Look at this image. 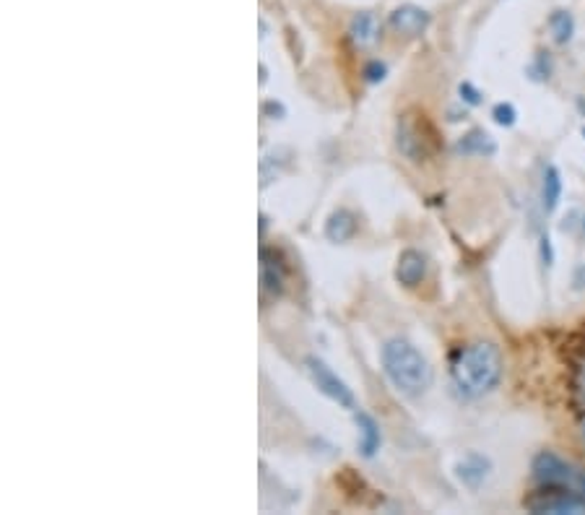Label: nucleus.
Returning a JSON list of instances; mask_svg holds the SVG:
<instances>
[{
  "instance_id": "nucleus-1",
  "label": "nucleus",
  "mask_w": 585,
  "mask_h": 515,
  "mask_svg": "<svg viewBox=\"0 0 585 515\" xmlns=\"http://www.w3.org/2000/svg\"><path fill=\"white\" fill-rule=\"evenodd\" d=\"M505 372L502 352L492 341H471L455 352L451 362V381L463 399H484L492 393Z\"/></svg>"
},
{
  "instance_id": "nucleus-2",
  "label": "nucleus",
  "mask_w": 585,
  "mask_h": 515,
  "mask_svg": "<svg viewBox=\"0 0 585 515\" xmlns=\"http://www.w3.org/2000/svg\"><path fill=\"white\" fill-rule=\"evenodd\" d=\"M380 367L390 385L408 399H419L427 393L434 381L429 359L408 338H388L380 349Z\"/></svg>"
},
{
  "instance_id": "nucleus-3",
  "label": "nucleus",
  "mask_w": 585,
  "mask_h": 515,
  "mask_svg": "<svg viewBox=\"0 0 585 515\" xmlns=\"http://www.w3.org/2000/svg\"><path fill=\"white\" fill-rule=\"evenodd\" d=\"M531 474H534L539 487H564V490L580 494L585 500V469L564 461L552 450H541L534 458Z\"/></svg>"
},
{
  "instance_id": "nucleus-4",
  "label": "nucleus",
  "mask_w": 585,
  "mask_h": 515,
  "mask_svg": "<svg viewBox=\"0 0 585 515\" xmlns=\"http://www.w3.org/2000/svg\"><path fill=\"white\" fill-rule=\"evenodd\" d=\"M305 370H307V378L313 381V385L317 388V393H323L328 401H334L338 409H357V396L354 391L349 388V382L343 381L338 372H334L325 362L320 357H305Z\"/></svg>"
},
{
  "instance_id": "nucleus-5",
  "label": "nucleus",
  "mask_w": 585,
  "mask_h": 515,
  "mask_svg": "<svg viewBox=\"0 0 585 515\" xmlns=\"http://www.w3.org/2000/svg\"><path fill=\"white\" fill-rule=\"evenodd\" d=\"M523 508L536 515H578L585 513V500L564 487H539L536 492H531L523 500Z\"/></svg>"
},
{
  "instance_id": "nucleus-6",
  "label": "nucleus",
  "mask_w": 585,
  "mask_h": 515,
  "mask_svg": "<svg viewBox=\"0 0 585 515\" xmlns=\"http://www.w3.org/2000/svg\"><path fill=\"white\" fill-rule=\"evenodd\" d=\"M432 133L425 131V120H419L416 115L406 113L401 115L398 125H396V146L411 164H422L432 157L434 146H432Z\"/></svg>"
},
{
  "instance_id": "nucleus-7",
  "label": "nucleus",
  "mask_w": 585,
  "mask_h": 515,
  "mask_svg": "<svg viewBox=\"0 0 585 515\" xmlns=\"http://www.w3.org/2000/svg\"><path fill=\"white\" fill-rule=\"evenodd\" d=\"M258 269H261V287L269 291L270 297H281L287 291V281H289V266L284 261V255L273 247L261 245L258 253Z\"/></svg>"
},
{
  "instance_id": "nucleus-8",
  "label": "nucleus",
  "mask_w": 585,
  "mask_h": 515,
  "mask_svg": "<svg viewBox=\"0 0 585 515\" xmlns=\"http://www.w3.org/2000/svg\"><path fill=\"white\" fill-rule=\"evenodd\" d=\"M429 23H432L429 11H425L422 5H414V3H404V5H398V8H393L390 16H388V26H390L398 37H406V40L422 37L429 29Z\"/></svg>"
},
{
  "instance_id": "nucleus-9",
  "label": "nucleus",
  "mask_w": 585,
  "mask_h": 515,
  "mask_svg": "<svg viewBox=\"0 0 585 515\" xmlns=\"http://www.w3.org/2000/svg\"><path fill=\"white\" fill-rule=\"evenodd\" d=\"M427 255L422 250L406 247L404 253L396 261V281L406 287V290H416L425 279H427Z\"/></svg>"
},
{
  "instance_id": "nucleus-10",
  "label": "nucleus",
  "mask_w": 585,
  "mask_h": 515,
  "mask_svg": "<svg viewBox=\"0 0 585 515\" xmlns=\"http://www.w3.org/2000/svg\"><path fill=\"white\" fill-rule=\"evenodd\" d=\"M455 476L463 487L469 490H479L489 476H492V461L481 453H466L458 464H455Z\"/></svg>"
},
{
  "instance_id": "nucleus-11",
  "label": "nucleus",
  "mask_w": 585,
  "mask_h": 515,
  "mask_svg": "<svg viewBox=\"0 0 585 515\" xmlns=\"http://www.w3.org/2000/svg\"><path fill=\"white\" fill-rule=\"evenodd\" d=\"M354 425H357V450L361 458H375L378 450L383 448V429L380 422L370 411H354Z\"/></svg>"
},
{
  "instance_id": "nucleus-12",
  "label": "nucleus",
  "mask_w": 585,
  "mask_h": 515,
  "mask_svg": "<svg viewBox=\"0 0 585 515\" xmlns=\"http://www.w3.org/2000/svg\"><path fill=\"white\" fill-rule=\"evenodd\" d=\"M325 240L334 243V245H346L357 237L360 232V219L354 211L349 208H336L328 219H325Z\"/></svg>"
},
{
  "instance_id": "nucleus-13",
  "label": "nucleus",
  "mask_w": 585,
  "mask_h": 515,
  "mask_svg": "<svg viewBox=\"0 0 585 515\" xmlns=\"http://www.w3.org/2000/svg\"><path fill=\"white\" fill-rule=\"evenodd\" d=\"M455 149L466 157H492V154H497L495 138L481 128H473L469 133L461 135Z\"/></svg>"
},
{
  "instance_id": "nucleus-14",
  "label": "nucleus",
  "mask_w": 585,
  "mask_h": 515,
  "mask_svg": "<svg viewBox=\"0 0 585 515\" xmlns=\"http://www.w3.org/2000/svg\"><path fill=\"white\" fill-rule=\"evenodd\" d=\"M562 198V175L554 164H549L544 170V178H541V206L546 214H552Z\"/></svg>"
},
{
  "instance_id": "nucleus-15",
  "label": "nucleus",
  "mask_w": 585,
  "mask_h": 515,
  "mask_svg": "<svg viewBox=\"0 0 585 515\" xmlns=\"http://www.w3.org/2000/svg\"><path fill=\"white\" fill-rule=\"evenodd\" d=\"M549 32L557 45H567L575 34V16L567 8H554L549 14Z\"/></svg>"
},
{
  "instance_id": "nucleus-16",
  "label": "nucleus",
  "mask_w": 585,
  "mask_h": 515,
  "mask_svg": "<svg viewBox=\"0 0 585 515\" xmlns=\"http://www.w3.org/2000/svg\"><path fill=\"white\" fill-rule=\"evenodd\" d=\"M349 40L357 47H367L375 40V16L370 11L354 14V19L349 22Z\"/></svg>"
},
{
  "instance_id": "nucleus-17",
  "label": "nucleus",
  "mask_w": 585,
  "mask_h": 515,
  "mask_svg": "<svg viewBox=\"0 0 585 515\" xmlns=\"http://www.w3.org/2000/svg\"><path fill=\"white\" fill-rule=\"evenodd\" d=\"M492 117H495L497 125L513 128L516 120H518V110H516V105H510V102H497L495 107H492Z\"/></svg>"
},
{
  "instance_id": "nucleus-18",
  "label": "nucleus",
  "mask_w": 585,
  "mask_h": 515,
  "mask_svg": "<svg viewBox=\"0 0 585 515\" xmlns=\"http://www.w3.org/2000/svg\"><path fill=\"white\" fill-rule=\"evenodd\" d=\"M385 76H388V66L383 60H367L361 68V78L367 84H380V81H385Z\"/></svg>"
},
{
  "instance_id": "nucleus-19",
  "label": "nucleus",
  "mask_w": 585,
  "mask_h": 515,
  "mask_svg": "<svg viewBox=\"0 0 585 515\" xmlns=\"http://www.w3.org/2000/svg\"><path fill=\"white\" fill-rule=\"evenodd\" d=\"M261 115L269 117V120H284V117L289 115V110H287V105L279 102V99H266V102L261 105Z\"/></svg>"
},
{
  "instance_id": "nucleus-20",
  "label": "nucleus",
  "mask_w": 585,
  "mask_h": 515,
  "mask_svg": "<svg viewBox=\"0 0 585 515\" xmlns=\"http://www.w3.org/2000/svg\"><path fill=\"white\" fill-rule=\"evenodd\" d=\"M458 94H461V99H463L466 105H471V107L481 105V91L476 89L471 81H461V84H458Z\"/></svg>"
},
{
  "instance_id": "nucleus-21",
  "label": "nucleus",
  "mask_w": 585,
  "mask_h": 515,
  "mask_svg": "<svg viewBox=\"0 0 585 515\" xmlns=\"http://www.w3.org/2000/svg\"><path fill=\"white\" fill-rule=\"evenodd\" d=\"M541 261H544L546 269H552V263H554V250H552L549 235H541Z\"/></svg>"
},
{
  "instance_id": "nucleus-22",
  "label": "nucleus",
  "mask_w": 585,
  "mask_h": 515,
  "mask_svg": "<svg viewBox=\"0 0 585 515\" xmlns=\"http://www.w3.org/2000/svg\"><path fill=\"white\" fill-rule=\"evenodd\" d=\"M578 396H580V406H583V422H580V432H583V437H585V362H583V367H580V372H578Z\"/></svg>"
},
{
  "instance_id": "nucleus-23",
  "label": "nucleus",
  "mask_w": 585,
  "mask_h": 515,
  "mask_svg": "<svg viewBox=\"0 0 585 515\" xmlns=\"http://www.w3.org/2000/svg\"><path fill=\"white\" fill-rule=\"evenodd\" d=\"M572 281H575V290H585V266L575 269V279Z\"/></svg>"
},
{
  "instance_id": "nucleus-24",
  "label": "nucleus",
  "mask_w": 585,
  "mask_h": 515,
  "mask_svg": "<svg viewBox=\"0 0 585 515\" xmlns=\"http://www.w3.org/2000/svg\"><path fill=\"white\" fill-rule=\"evenodd\" d=\"M266 81H269V68L261 63V87H266Z\"/></svg>"
},
{
  "instance_id": "nucleus-25",
  "label": "nucleus",
  "mask_w": 585,
  "mask_h": 515,
  "mask_svg": "<svg viewBox=\"0 0 585 515\" xmlns=\"http://www.w3.org/2000/svg\"><path fill=\"white\" fill-rule=\"evenodd\" d=\"M583 135H585V128H583Z\"/></svg>"
}]
</instances>
